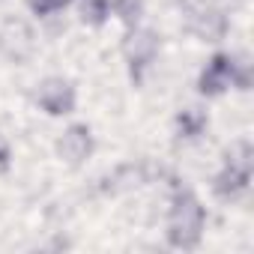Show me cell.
Returning <instances> with one entry per match:
<instances>
[{
	"label": "cell",
	"instance_id": "obj_1",
	"mask_svg": "<svg viewBox=\"0 0 254 254\" xmlns=\"http://www.w3.org/2000/svg\"><path fill=\"white\" fill-rule=\"evenodd\" d=\"M206 218L209 215H206V206L200 203V197L189 186L174 183L168 221H165V242L174 251H197L203 242Z\"/></svg>",
	"mask_w": 254,
	"mask_h": 254
},
{
	"label": "cell",
	"instance_id": "obj_2",
	"mask_svg": "<svg viewBox=\"0 0 254 254\" xmlns=\"http://www.w3.org/2000/svg\"><path fill=\"white\" fill-rule=\"evenodd\" d=\"M159 48H162V39L153 27H144V24L126 27L120 39V54H123V63L129 69V78L135 87H141L144 78L150 75L153 63L159 60Z\"/></svg>",
	"mask_w": 254,
	"mask_h": 254
},
{
	"label": "cell",
	"instance_id": "obj_3",
	"mask_svg": "<svg viewBox=\"0 0 254 254\" xmlns=\"http://www.w3.org/2000/svg\"><path fill=\"white\" fill-rule=\"evenodd\" d=\"M183 21H186V30L197 42H206V45H218L230 33L227 12L221 6L209 3V0H189L183 9Z\"/></svg>",
	"mask_w": 254,
	"mask_h": 254
},
{
	"label": "cell",
	"instance_id": "obj_4",
	"mask_svg": "<svg viewBox=\"0 0 254 254\" xmlns=\"http://www.w3.org/2000/svg\"><path fill=\"white\" fill-rule=\"evenodd\" d=\"M54 153H57V159L66 168H72V171L84 168L93 159V153H96L93 126L90 123H69L66 129L57 135V141H54Z\"/></svg>",
	"mask_w": 254,
	"mask_h": 254
},
{
	"label": "cell",
	"instance_id": "obj_5",
	"mask_svg": "<svg viewBox=\"0 0 254 254\" xmlns=\"http://www.w3.org/2000/svg\"><path fill=\"white\" fill-rule=\"evenodd\" d=\"M33 99H36V108L45 117L60 120V117L75 114V108H78V87L69 78H63V75H48V78H42L36 84V96Z\"/></svg>",
	"mask_w": 254,
	"mask_h": 254
},
{
	"label": "cell",
	"instance_id": "obj_6",
	"mask_svg": "<svg viewBox=\"0 0 254 254\" xmlns=\"http://www.w3.org/2000/svg\"><path fill=\"white\" fill-rule=\"evenodd\" d=\"M36 51V33L30 27V21L18 18V15H6L0 21V57L6 63L24 66Z\"/></svg>",
	"mask_w": 254,
	"mask_h": 254
},
{
	"label": "cell",
	"instance_id": "obj_7",
	"mask_svg": "<svg viewBox=\"0 0 254 254\" xmlns=\"http://www.w3.org/2000/svg\"><path fill=\"white\" fill-rule=\"evenodd\" d=\"M197 93L203 99H221L233 90V51H215L197 72Z\"/></svg>",
	"mask_w": 254,
	"mask_h": 254
},
{
	"label": "cell",
	"instance_id": "obj_8",
	"mask_svg": "<svg viewBox=\"0 0 254 254\" xmlns=\"http://www.w3.org/2000/svg\"><path fill=\"white\" fill-rule=\"evenodd\" d=\"M251 177H254L251 171H239V168L221 165L218 174L212 177L209 189H212V194H215L218 200H224V203H236V200H242V197L248 194V189H251Z\"/></svg>",
	"mask_w": 254,
	"mask_h": 254
},
{
	"label": "cell",
	"instance_id": "obj_9",
	"mask_svg": "<svg viewBox=\"0 0 254 254\" xmlns=\"http://www.w3.org/2000/svg\"><path fill=\"white\" fill-rule=\"evenodd\" d=\"M206 129H209V114L203 108H183L174 117V135H177V141H186V144L200 141L206 135Z\"/></svg>",
	"mask_w": 254,
	"mask_h": 254
},
{
	"label": "cell",
	"instance_id": "obj_10",
	"mask_svg": "<svg viewBox=\"0 0 254 254\" xmlns=\"http://www.w3.org/2000/svg\"><path fill=\"white\" fill-rule=\"evenodd\" d=\"M108 191L120 194V191H132V189H141L147 183V168L144 165H135V162H126L120 165L111 177H108Z\"/></svg>",
	"mask_w": 254,
	"mask_h": 254
},
{
	"label": "cell",
	"instance_id": "obj_11",
	"mask_svg": "<svg viewBox=\"0 0 254 254\" xmlns=\"http://www.w3.org/2000/svg\"><path fill=\"white\" fill-rule=\"evenodd\" d=\"M221 165H230V168L254 174V147H251V141L248 138L230 141V147H224V153H221Z\"/></svg>",
	"mask_w": 254,
	"mask_h": 254
},
{
	"label": "cell",
	"instance_id": "obj_12",
	"mask_svg": "<svg viewBox=\"0 0 254 254\" xmlns=\"http://www.w3.org/2000/svg\"><path fill=\"white\" fill-rule=\"evenodd\" d=\"M78 18L84 27H105L111 21V0H78Z\"/></svg>",
	"mask_w": 254,
	"mask_h": 254
},
{
	"label": "cell",
	"instance_id": "obj_13",
	"mask_svg": "<svg viewBox=\"0 0 254 254\" xmlns=\"http://www.w3.org/2000/svg\"><path fill=\"white\" fill-rule=\"evenodd\" d=\"M144 0H111V15L123 27H135L144 21Z\"/></svg>",
	"mask_w": 254,
	"mask_h": 254
},
{
	"label": "cell",
	"instance_id": "obj_14",
	"mask_svg": "<svg viewBox=\"0 0 254 254\" xmlns=\"http://www.w3.org/2000/svg\"><path fill=\"white\" fill-rule=\"evenodd\" d=\"M254 84V63L248 54L242 51H233V90L239 93H248Z\"/></svg>",
	"mask_w": 254,
	"mask_h": 254
},
{
	"label": "cell",
	"instance_id": "obj_15",
	"mask_svg": "<svg viewBox=\"0 0 254 254\" xmlns=\"http://www.w3.org/2000/svg\"><path fill=\"white\" fill-rule=\"evenodd\" d=\"M24 3H27V9H30L33 18L45 21V18H54L57 12H63L69 6V0H24Z\"/></svg>",
	"mask_w": 254,
	"mask_h": 254
},
{
	"label": "cell",
	"instance_id": "obj_16",
	"mask_svg": "<svg viewBox=\"0 0 254 254\" xmlns=\"http://www.w3.org/2000/svg\"><path fill=\"white\" fill-rule=\"evenodd\" d=\"M12 159H15V153H12V144H9V138L0 132V177H6L9 171H12Z\"/></svg>",
	"mask_w": 254,
	"mask_h": 254
},
{
	"label": "cell",
	"instance_id": "obj_17",
	"mask_svg": "<svg viewBox=\"0 0 254 254\" xmlns=\"http://www.w3.org/2000/svg\"><path fill=\"white\" fill-rule=\"evenodd\" d=\"M69 3H72V0H69Z\"/></svg>",
	"mask_w": 254,
	"mask_h": 254
}]
</instances>
